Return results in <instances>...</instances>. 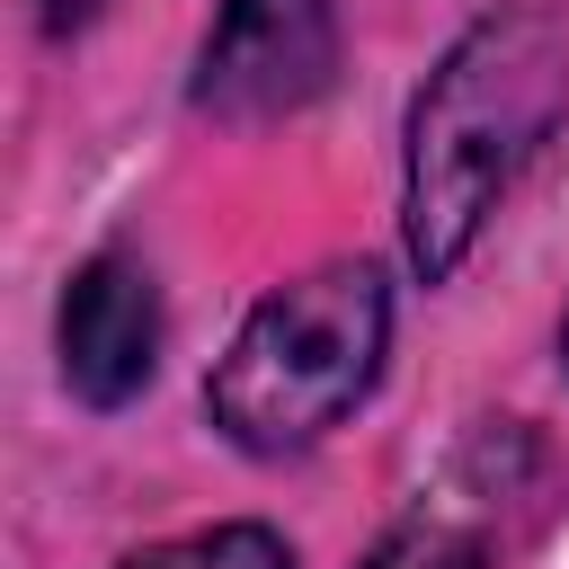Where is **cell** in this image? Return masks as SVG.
Masks as SVG:
<instances>
[{
    "label": "cell",
    "mask_w": 569,
    "mask_h": 569,
    "mask_svg": "<svg viewBox=\"0 0 569 569\" xmlns=\"http://www.w3.org/2000/svg\"><path fill=\"white\" fill-rule=\"evenodd\" d=\"M569 107V44L542 9H498L480 18L418 89L409 116V267L436 284L462 267V249L480 240L489 204L507 196V178L542 151V133Z\"/></svg>",
    "instance_id": "cell-1"
},
{
    "label": "cell",
    "mask_w": 569,
    "mask_h": 569,
    "mask_svg": "<svg viewBox=\"0 0 569 569\" xmlns=\"http://www.w3.org/2000/svg\"><path fill=\"white\" fill-rule=\"evenodd\" d=\"M382 329H391V302L365 258L311 267L302 284L267 293L249 311V329L231 338V356L213 365V382H204L213 427L240 453H302L365 400V382L382 365Z\"/></svg>",
    "instance_id": "cell-2"
},
{
    "label": "cell",
    "mask_w": 569,
    "mask_h": 569,
    "mask_svg": "<svg viewBox=\"0 0 569 569\" xmlns=\"http://www.w3.org/2000/svg\"><path fill=\"white\" fill-rule=\"evenodd\" d=\"M329 71H338V0H222L196 62V107L213 124H276L311 107Z\"/></svg>",
    "instance_id": "cell-3"
},
{
    "label": "cell",
    "mask_w": 569,
    "mask_h": 569,
    "mask_svg": "<svg viewBox=\"0 0 569 569\" xmlns=\"http://www.w3.org/2000/svg\"><path fill=\"white\" fill-rule=\"evenodd\" d=\"M160 365V293L133 258H89L62 293V373L80 400L124 409Z\"/></svg>",
    "instance_id": "cell-4"
},
{
    "label": "cell",
    "mask_w": 569,
    "mask_h": 569,
    "mask_svg": "<svg viewBox=\"0 0 569 569\" xmlns=\"http://www.w3.org/2000/svg\"><path fill=\"white\" fill-rule=\"evenodd\" d=\"M124 569H293V551H284L267 525H213V533L151 542V551H133Z\"/></svg>",
    "instance_id": "cell-5"
},
{
    "label": "cell",
    "mask_w": 569,
    "mask_h": 569,
    "mask_svg": "<svg viewBox=\"0 0 569 569\" xmlns=\"http://www.w3.org/2000/svg\"><path fill=\"white\" fill-rule=\"evenodd\" d=\"M365 569H489V542L471 525H445V516H409Z\"/></svg>",
    "instance_id": "cell-6"
},
{
    "label": "cell",
    "mask_w": 569,
    "mask_h": 569,
    "mask_svg": "<svg viewBox=\"0 0 569 569\" xmlns=\"http://www.w3.org/2000/svg\"><path fill=\"white\" fill-rule=\"evenodd\" d=\"M98 18V0H44V27L53 36H71V27H89Z\"/></svg>",
    "instance_id": "cell-7"
}]
</instances>
